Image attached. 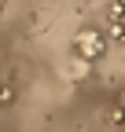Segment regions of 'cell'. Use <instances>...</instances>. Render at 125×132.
I'll list each match as a JSON object with an SVG mask.
<instances>
[{"mask_svg": "<svg viewBox=\"0 0 125 132\" xmlns=\"http://www.w3.org/2000/svg\"><path fill=\"white\" fill-rule=\"evenodd\" d=\"M74 52H77V59H85V62H96L103 52H107V40H103V33L99 29H81L74 37Z\"/></svg>", "mask_w": 125, "mask_h": 132, "instance_id": "obj_1", "label": "cell"}, {"mask_svg": "<svg viewBox=\"0 0 125 132\" xmlns=\"http://www.w3.org/2000/svg\"><path fill=\"white\" fill-rule=\"evenodd\" d=\"M107 22H125V0H111V7H107Z\"/></svg>", "mask_w": 125, "mask_h": 132, "instance_id": "obj_2", "label": "cell"}, {"mask_svg": "<svg viewBox=\"0 0 125 132\" xmlns=\"http://www.w3.org/2000/svg\"><path fill=\"white\" fill-rule=\"evenodd\" d=\"M107 26H111V37L118 44H125V22H107Z\"/></svg>", "mask_w": 125, "mask_h": 132, "instance_id": "obj_3", "label": "cell"}, {"mask_svg": "<svg viewBox=\"0 0 125 132\" xmlns=\"http://www.w3.org/2000/svg\"><path fill=\"white\" fill-rule=\"evenodd\" d=\"M15 99V88H7V85H0V103H11Z\"/></svg>", "mask_w": 125, "mask_h": 132, "instance_id": "obj_4", "label": "cell"}, {"mask_svg": "<svg viewBox=\"0 0 125 132\" xmlns=\"http://www.w3.org/2000/svg\"><path fill=\"white\" fill-rule=\"evenodd\" d=\"M111 121H114V125H121V121H125V106H118V110H111Z\"/></svg>", "mask_w": 125, "mask_h": 132, "instance_id": "obj_5", "label": "cell"}, {"mask_svg": "<svg viewBox=\"0 0 125 132\" xmlns=\"http://www.w3.org/2000/svg\"><path fill=\"white\" fill-rule=\"evenodd\" d=\"M118 106H125V92H121V95H118Z\"/></svg>", "mask_w": 125, "mask_h": 132, "instance_id": "obj_6", "label": "cell"}]
</instances>
